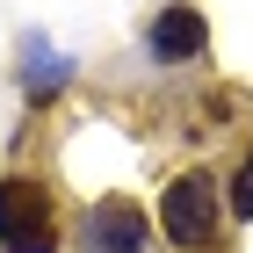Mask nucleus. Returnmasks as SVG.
I'll return each instance as SVG.
<instances>
[{
    "label": "nucleus",
    "instance_id": "nucleus-3",
    "mask_svg": "<svg viewBox=\"0 0 253 253\" xmlns=\"http://www.w3.org/2000/svg\"><path fill=\"white\" fill-rule=\"evenodd\" d=\"M145 210L137 203H123V195H109V203H94V246L101 253H145Z\"/></svg>",
    "mask_w": 253,
    "mask_h": 253
},
{
    "label": "nucleus",
    "instance_id": "nucleus-5",
    "mask_svg": "<svg viewBox=\"0 0 253 253\" xmlns=\"http://www.w3.org/2000/svg\"><path fill=\"white\" fill-rule=\"evenodd\" d=\"M232 210H239V217H253V159L239 167V181H232Z\"/></svg>",
    "mask_w": 253,
    "mask_h": 253
},
{
    "label": "nucleus",
    "instance_id": "nucleus-2",
    "mask_svg": "<svg viewBox=\"0 0 253 253\" xmlns=\"http://www.w3.org/2000/svg\"><path fill=\"white\" fill-rule=\"evenodd\" d=\"M159 224H167L174 246L210 253L217 246V181L210 174H181L174 188H167V203H159Z\"/></svg>",
    "mask_w": 253,
    "mask_h": 253
},
{
    "label": "nucleus",
    "instance_id": "nucleus-1",
    "mask_svg": "<svg viewBox=\"0 0 253 253\" xmlns=\"http://www.w3.org/2000/svg\"><path fill=\"white\" fill-rule=\"evenodd\" d=\"M0 246L7 253H58V210H51L43 181H29V174L0 181Z\"/></svg>",
    "mask_w": 253,
    "mask_h": 253
},
{
    "label": "nucleus",
    "instance_id": "nucleus-4",
    "mask_svg": "<svg viewBox=\"0 0 253 253\" xmlns=\"http://www.w3.org/2000/svg\"><path fill=\"white\" fill-rule=\"evenodd\" d=\"M203 43H210V29H203L195 7H167V15L152 22V51H159V58H195Z\"/></svg>",
    "mask_w": 253,
    "mask_h": 253
}]
</instances>
